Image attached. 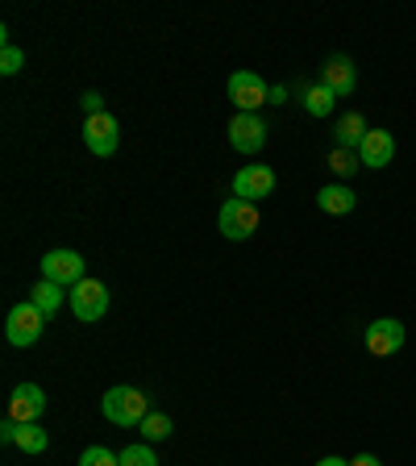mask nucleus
<instances>
[{
    "instance_id": "obj_1",
    "label": "nucleus",
    "mask_w": 416,
    "mask_h": 466,
    "mask_svg": "<svg viewBox=\"0 0 416 466\" xmlns=\"http://www.w3.org/2000/svg\"><path fill=\"white\" fill-rule=\"evenodd\" d=\"M100 408H105V417L113 420L117 429H134V425H142V420L150 417V400H146L137 388H129V383L108 388L105 400H100Z\"/></svg>"
},
{
    "instance_id": "obj_2",
    "label": "nucleus",
    "mask_w": 416,
    "mask_h": 466,
    "mask_svg": "<svg viewBox=\"0 0 416 466\" xmlns=\"http://www.w3.org/2000/svg\"><path fill=\"white\" fill-rule=\"evenodd\" d=\"M42 329H46V317H42L29 300H21V304L9 309V320H5V338H9V346H17V350L34 346V341L42 338Z\"/></svg>"
},
{
    "instance_id": "obj_3",
    "label": "nucleus",
    "mask_w": 416,
    "mask_h": 466,
    "mask_svg": "<svg viewBox=\"0 0 416 466\" xmlns=\"http://www.w3.org/2000/svg\"><path fill=\"white\" fill-rule=\"evenodd\" d=\"M217 225H221V233L229 238V242H246L254 229H259V204L250 200H225L221 213H217Z\"/></svg>"
},
{
    "instance_id": "obj_4",
    "label": "nucleus",
    "mask_w": 416,
    "mask_h": 466,
    "mask_svg": "<svg viewBox=\"0 0 416 466\" xmlns=\"http://www.w3.org/2000/svg\"><path fill=\"white\" fill-rule=\"evenodd\" d=\"M67 304H71V312H76L84 325H92V320H100L108 312V288L100 279H79L76 288H71Z\"/></svg>"
},
{
    "instance_id": "obj_5",
    "label": "nucleus",
    "mask_w": 416,
    "mask_h": 466,
    "mask_svg": "<svg viewBox=\"0 0 416 466\" xmlns=\"http://www.w3.org/2000/svg\"><path fill=\"white\" fill-rule=\"evenodd\" d=\"M229 100L238 105V113H259V105H271V87H267V79L254 76V71H233Z\"/></svg>"
},
{
    "instance_id": "obj_6",
    "label": "nucleus",
    "mask_w": 416,
    "mask_h": 466,
    "mask_svg": "<svg viewBox=\"0 0 416 466\" xmlns=\"http://www.w3.org/2000/svg\"><path fill=\"white\" fill-rule=\"evenodd\" d=\"M229 146L238 155H259L262 146H267V126H262V116L259 113H233Z\"/></svg>"
},
{
    "instance_id": "obj_7",
    "label": "nucleus",
    "mask_w": 416,
    "mask_h": 466,
    "mask_svg": "<svg viewBox=\"0 0 416 466\" xmlns=\"http://www.w3.org/2000/svg\"><path fill=\"white\" fill-rule=\"evenodd\" d=\"M117 142H121V126H117L113 113H96V116H87V121H84V146L96 158L113 155Z\"/></svg>"
},
{
    "instance_id": "obj_8",
    "label": "nucleus",
    "mask_w": 416,
    "mask_h": 466,
    "mask_svg": "<svg viewBox=\"0 0 416 466\" xmlns=\"http://www.w3.org/2000/svg\"><path fill=\"white\" fill-rule=\"evenodd\" d=\"M42 279L58 283V288H76L79 279H87V275H84V258H79L76 250H50V254H42Z\"/></svg>"
},
{
    "instance_id": "obj_9",
    "label": "nucleus",
    "mask_w": 416,
    "mask_h": 466,
    "mask_svg": "<svg viewBox=\"0 0 416 466\" xmlns=\"http://www.w3.org/2000/svg\"><path fill=\"white\" fill-rule=\"evenodd\" d=\"M404 325H400L396 317H379L367 325V333H362V341H367V350L375 354V359H391L400 346H404Z\"/></svg>"
},
{
    "instance_id": "obj_10",
    "label": "nucleus",
    "mask_w": 416,
    "mask_h": 466,
    "mask_svg": "<svg viewBox=\"0 0 416 466\" xmlns=\"http://www.w3.org/2000/svg\"><path fill=\"white\" fill-rule=\"evenodd\" d=\"M320 84L330 87L338 100H346L359 92V67H354L346 55H333V58H325V67H320Z\"/></svg>"
},
{
    "instance_id": "obj_11",
    "label": "nucleus",
    "mask_w": 416,
    "mask_h": 466,
    "mask_svg": "<svg viewBox=\"0 0 416 466\" xmlns=\"http://www.w3.org/2000/svg\"><path fill=\"white\" fill-rule=\"evenodd\" d=\"M275 192V171L271 167H262V163H254V167H242V171L233 175V196L238 200H262V196H271Z\"/></svg>"
},
{
    "instance_id": "obj_12",
    "label": "nucleus",
    "mask_w": 416,
    "mask_h": 466,
    "mask_svg": "<svg viewBox=\"0 0 416 466\" xmlns=\"http://www.w3.org/2000/svg\"><path fill=\"white\" fill-rule=\"evenodd\" d=\"M42 412H46V391H42L38 383H17L9 396V420L29 425V420H38Z\"/></svg>"
},
{
    "instance_id": "obj_13",
    "label": "nucleus",
    "mask_w": 416,
    "mask_h": 466,
    "mask_svg": "<svg viewBox=\"0 0 416 466\" xmlns=\"http://www.w3.org/2000/svg\"><path fill=\"white\" fill-rule=\"evenodd\" d=\"M359 158H362V167H391V158H396V137H391L388 129H370L359 146Z\"/></svg>"
},
{
    "instance_id": "obj_14",
    "label": "nucleus",
    "mask_w": 416,
    "mask_h": 466,
    "mask_svg": "<svg viewBox=\"0 0 416 466\" xmlns=\"http://www.w3.org/2000/svg\"><path fill=\"white\" fill-rule=\"evenodd\" d=\"M317 204H320V213H330V217H346L359 208V196L350 192L346 184H325L317 192Z\"/></svg>"
},
{
    "instance_id": "obj_15",
    "label": "nucleus",
    "mask_w": 416,
    "mask_h": 466,
    "mask_svg": "<svg viewBox=\"0 0 416 466\" xmlns=\"http://www.w3.org/2000/svg\"><path fill=\"white\" fill-rule=\"evenodd\" d=\"M333 134H338V146H346V150H359L362 137L370 134V126H367V116H362V113H341L338 126H333Z\"/></svg>"
},
{
    "instance_id": "obj_16",
    "label": "nucleus",
    "mask_w": 416,
    "mask_h": 466,
    "mask_svg": "<svg viewBox=\"0 0 416 466\" xmlns=\"http://www.w3.org/2000/svg\"><path fill=\"white\" fill-rule=\"evenodd\" d=\"M63 300H67V296H63V288H58V283H50V279H38L34 288H29V304H34L42 317H58V304H63Z\"/></svg>"
},
{
    "instance_id": "obj_17",
    "label": "nucleus",
    "mask_w": 416,
    "mask_h": 466,
    "mask_svg": "<svg viewBox=\"0 0 416 466\" xmlns=\"http://www.w3.org/2000/svg\"><path fill=\"white\" fill-rule=\"evenodd\" d=\"M13 446L25 450V454H46L50 433L38 425V420H29V425H17V429H13Z\"/></svg>"
},
{
    "instance_id": "obj_18",
    "label": "nucleus",
    "mask_w": 416,
    "mask_h": 466,
    "mask_svg": "<svg viewBox=\"0 0 416 466\" xmlns=\"http://www.w3.org/2000/svg\"><path fill=\"white\" fill-rule=\"evenodd\" d=\"M333 105H338V96H333L325 84H312V87H304V108H309L312 116H330L333 113Z\"/></svg>"
},
{
    "instance_id": "obj_19",
    "label": "nucleus",
    "mask_w": 416,
    "mask_h": 466,
    "mask_svg": "<svg viewBox=\"0 0 416 466\" xmlns=\"http://www.w3.org/2000/svg\"><path fill=\"white\" fill-rule=\"evenodd\" d=\"M359 167H362L359 150H346V146H333V150H330V171L333 175L350 179V175H359Z\"/></svg>"
},
{
    "instance_id": "obj_20",
    "label": "nucleus",
    "mask_w": 416,
    "mask_h": 466,
    "mask_svg": "<svg viewBox=\"0 0 416 466\" xmlns=\"http://www.w3.org/2000/svg\"><path fill=\"white\" fill-rule=\"evenodd\" d=\"M137 429H142V437H146V441H167L175 425H171V417H167V412H150V417H146Z\"/></svg>"
},
{
    "instance_id": "obj_21",
    "label": "nucleus",
    "mask_w": 416,
    "mask_h": 466,
    "mask_svg": "<svg viewBox=\"0 0 416 466\" xmlns=\"http://www.w3.org/2000/svg\"><path fill=\"white\" fill-rule=\"evenodd\" d=\"M117 458H121V466H158V458H155V450H150V441H137V446H126Z\"/></svg>"
},
{
    "instance_id": "obj_22",
    "label": "nucleus",
    "mask_w": 416,
    "mask_h": 466,
    "mask_svg": "<svg viewBox=\"0 0 416 466\" xmlns=\"http://www.w3.org/2000/svg\"><path fill=\"white\" fill-rule=\"evenodd\" d=\"M79 466H121V458L108 446H87L84 454H79Z\"/></svg>"
},
{
    "instance_id": "obj_23",
    "label": "nucleus",
    "mask_w": 416,
    "mask_h": 466,
    "mask_svg": "<svg viewBox=\"0 0 416 466\" xmlns=\"http://www.w3.org/2000/svg\"><path fill=\"white\" fill-rule=\"evenodd\" d=\"M21 63H25V50L13 46V42H5V50H0V76H17Z\"/></svg>"
},
{
    "instance_id": "obj_24",
    "label": "nucleus",
    "mask_w": 416,
    "mask_h": 466,
    "mask_svg": "<svg viewBox=\"0 0 416 466\" xmlns=\"http://www.w3.org/2000/svg\"><path fill=\"white\" fill-rule=\"evenodd\" d=\"M79 105H84V113H87V116L105 113V96H100V92H84V100H79Z\"/></svg>"
},
{
    "instance_id": "obj_25",
    "label": "nucleus",
    "mask_w": 416,
    "mask_h": 466,
    "mask_svg": "<svg viewBox=\"0 0 416 466\" xmlns=\"http://www.w3.org/2000/svg\"><path fill=\"white\" fill-rule=\"evenodd\" d=\"M350 466H383V462L375 454H359V458H350Z\"/></svg>"
},
{
    "instance_id": "obj_26",
    "label": "nucleus",
    "mask_w": 416,
    "mask_h": 466,
    "mask_svg": "<svg viewBox=\"0 0 416 466\" xmlns=\"http://www.w3.org/2000/svg\"><path fill=\"white\" fill-rule=\"evenodd\" d=\"M288 100V87H271V105H283Z\"/></svg>"
},
{
    "instance_id": "obj_27",
    "label": "nucleus",
    "mask_w": 416,
    "mask_h": 466,
    "mask_svg": "<svg viewBox=\"0 0 416 466\" xmlns=\"http://www.w3.org/2000/svg\"><path fill=\"white\" fill-rule=\"evenodd\" d=\"M317 466H350V462H346V458H333V454H330V458H320Z\"/></svg>"
}]
</instances>
